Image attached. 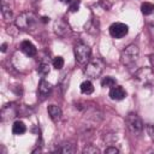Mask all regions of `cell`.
Returning <instances> with one entry per match:
<instances>
[{"label": "cell", "instance_id": "1", "mask_svg": "<svg viewBox=\"0 0 154 154\" xmlns=\"http://www.w3.org/2000/svg\"><path fill=\"white\" fill-rule=\"evenodd\" d=\"M40 22L38 17L34 12H23L16 18V26L22 30H32Z\"/></svg>", "mask_w": 154, "mask_h": 154}, {"label": "cell", "instance_id": "2", "mask_svg": "<svg viewBox=\"0 0 154 154\" xmlns=\"http://www.w3.org/2000/svg\"><path fill=\"white\" fill-rule=\"evenodd\" d=\"M140 55V49L136 45H129L128 47H125V49H123L122 54H120V60L123 63V65L125 66H131L132 64H135L138 59Z\"/></svg>", "mask_w": 154, "mask_h": 154}, {"label": "cell", "instance_id": "3", "mask_svg": "<svg viewBox=\"0 0 154 154\" xmlns=\"http://www.w3.org/2000/svg\"><path fill=\"white\" fill-rule=\"evenodd\" d=\"M125 124H126V128L130 131V134L134 136H138L143 130V123H142L141 118L134 112H131L126 116Z\"/></svg>", "mask_w": 154, "mask_h": 154}, {"label": "cell", "instance_id": "4", "mask_svg": "<svg viewBox=\"0 0 154 154\" xmlns=\"http://www.w3.org/2000/svg\"><path fill=\"white\" fill-rule=\"evenodd\" d=\"M103 63L102 60L100 59H94V60H89V63L87 64L85 69H84V72L88 77L90 78H96L99 77L102 71H103Z\"/></svg>", "mask_w": 154, "mask_h": 154}, {"label": "cell", "instance_id": "5", "mask_svg": "<svg viewBox=\"0 0 154 154\" xmlns=\"http://www.w3.org/2000/svg\"><path fill=\"white\" fill-rule=\"evenodd\" d=\"M90 55H91V51H90L89 46H87L84 43H78L75 46V57L79 64H82V65L88 64L90 60Z\"/></svg>", "mask_w": 154, "mask_h": 154}, {"label": "cell", "instance_id": "6", "mask_svg": "<svg viewBox=\"0 0 154 154\" xmlns=\"http://www.w3.org/2000/svg\"><path fill=\"white\" fill-rule=\"evenodd\" d=\"M135 79L142 84V85H148L152 83L153 78H154V72L150 67H141L140 70L136 71L135 73Z\"/></svg>", "mask_w": 154, "mask_h": 154}, {"label": "cell", "instance_id": "7", "mask_svg": "<svg viewBox=\"0 0 154 154\" xmlns=\"http://www.w3.org/2000/svg\"><path fill=\"white\" fill-rule=\"evenodd\" d=\"M129 31V28L124 23H113L109 26V34L113 38H122Z\"/></svg>", "mask_w": 154, "mask_h": 154}, {"label": "cell", "instance_id": "8", "mask_svg": "<svg viewBox=\"0 0 154 154\" xmlns=\"http://www.w3.org/2000/svg\"><path fill=\"white\" fill-rule=\"evenodd\" d=\"M19 112V108L18 106H16L14 103H8V105H5L1 109V119L2 120H7L10 118H13L18 114Z\"/></svg>", "mask_w": 154, "mask_h": 154}, {"label": "cell", "instance_id": "9", "mask_svg": "<svg viewBox=\"0 0 154 154\" xmlns=\"http://www.w3.org/2000/svg\"><path fill=\"white\" fill-rule=\"evenodd\" d=\"M52 91V85L51 83H48L46 79H41L40 81V84H38V89H37V95H38V99L41 101H43L45 99L48 97V95L51 94Z\"/></svg>", "mask_w": 154, "mask_h": 154}, {"label": "cell", "instance_id": "10", "mask_svg": "<svg viewBox=\"0 0 154 154\" xmlns=\"http://www.w3.org/2000/svg\"><path fill=\"white\" fill-rule=\"evenodd\" d=\"M54 31L59 36H66L71 30H70V26H69V24L66 22L59 19V20H57L54 23Z\"/></svg>", "mask_w": 154, "mask_h": 154}, {"label": "cell", "instance_id": "11", "mask_svg": "<svg viewBox=\"0 0 154 154\" xmlns=\"http://www.w3.org/2000/svg\"><path fill=\"white\" fill-rule=\"evenodd\" d=\"M12 8H13V0H1V14L5 19L12 18Z\"/></svg>", "mask_w": 154, "mask_h": 154}, {"label": "cell", "instance_id": "12", "mask_svg": "<svg viewBox=\"0 0 154 154\" xmlns=\"http://www.w3.org/2000/svg\"><path fill=\"white\" fill-rule=\"evenodd\" d=\"M125 96H126V91L120 85H113L111 88V90H109V97L112 100L119 101V100H123Z\"/></svg>", "mask_w": 154, "mask_h": 154}, {"label": "cell", "instance_id": "13", "mask_svg": "<svg viewBox=\"0 0 154 154\" xmlns=\"http://www.w3.org/2000/svg\"><path fill=\"white\" fill-rule=\"evenodd\" d=\"M20 49H22V52H23L25 55H28V57H34V55H36V53H37L36 47H35L30 41H23V42L20 43Z\"/></svg>", "mask_w": 154, "mask_h": 154}, {"label": "cell", "instance_id": "14", "mask_svg": "<svg viewBox=\"0 0 154 154\" xmlns=\"http://www.w3.org/2000/svg\"><path fill=\"white\" fill-rule=\"evenodd\" d=\"M47 111H48V114H49V117H51V119L53 122L60 120V118H61V109H60L59 106H57V105H49L47 107Z\"/></svg>", "mask_w": 154, "mask_h": 154}, {"label": "cell", "instance_id": "15", "mask_svg": "<svg viewBox=\"0 0 154 154\" xmlns=\"http://www.w3.org/2000/svg\"><path fill=\"white\" fill-rule=\"evenodd\" d=\"M84 28H85V31H88L89 34L95 35V34L99 32V23H97V20H95V19H90V20L85 24Z\"/></svg>", "mask_w": 154, "mask_h": 154}, {"label": "cell", "instance_id": "16", "mask_svg": "<svg viewBox=\"0 0 154 154\" xmlns=\"http://www.w3.org/2000/svg\"><path fill=\"white\" fill-rule=\"evenodd\" d=\"M25 131H26V126H25V124L23 122L17 120V122L13 123V125H12V132L14 135H22Z\"/></svg>", "mask_w": 154, "mask_h": 154}, {"label": "cell", "instance_id": "17", "mask_svg": "<svg viewBox=\"0 0 154 154\" xmlns=\"http://www.w3.org/2000/svg\"><path fill=\"white\" fill-rule=\"evenodd\" d=\"M79 88H81V91H82L83 94H87V95H89V94H91V93L94 91V85H93V83H91L90 81H84V82H82Z\"/></svg>", "mask_w": 154, "mask_h": 154}, {"label": "cell", "instance_id": "18", "mask_svg": "<svg viewBox=\"0 0 154 154\" xmlns=\"http://www.w3.org/2000/svg\"><path fill=\"white\" fill-rule=\"evenodd\" d=\"M141 11H142V13H143L144 16H149V14H152V13L154 12V4L148 2V1L143 2V4L141 5Z\"/></svg>", "mask_w": 154, "mask_h": 154}, {"label": "cell", "instance_id": "19", "mask_svg": "<svg viewBox=\"0 0 154 154\" xmlns=\"http://www.w3.org/2000/svg\"><path fill=\"white\" fill-rule=\"evenodd\" d=\"M75 150H76V148H75V146L73 144H71V143H63L61 144V147H59L58 149H57V152H60V153H75Z\"/></svg>", "mask_w": 154, "mask_h": 154}, {"label": "cell", "instance_id": "20", "mask_svg": "<svg viewBox=\"0 0 154 154\" xmlns=\"http://www.w3.org/2000/svg\"><path fill=\"white\" fill-rule=\"evenodd\" d=\"M101 85H102L103 88H112L113 85H116V79H114L113 77L107 76V77H105V78L101 81Z\"/></svg>", "mask_w": 154, "mask_h": 154}, {"label": "cell", "instance_id": "21", "mask_svg": "<svg viewBox=\"0 0 154 154\" xmlns=\"http://www.w3.org/2000/svg\"><path fill=\"white\" fill-rule=\"evenodd\" d=\"M37 71H38L40 75L46 76L47 73H49V64H47V63H42V64H40Z\"/></svg>", "mask_w": 154, "mask_h": 154}, {"label": "cell", "instance_id": "22", "mask_svg": "<svg viewBox=\"0 0 154 154\" xmlns=\"http://www.w3.org/2000/svg\"><path fill=\"white\" fill-rule=\"evenodd\" d=\"M63 66H64V59L61 57H55L53 59V67L57 70H60L63 69Z\"/></svg>", "mask_w": 154, "mask_h": 154}, {"label": "cell", "instance_id": "23", "mask_svg": "<svg viewBox=\"0 0 154 154\" xmlns=\"http://www.w3.org/2000/svg\"><path fill=\"white\" fill-rule=\"evenodd\" d=\"M146 130H147V134L149 135V137L152 138V141H154V124H147Z\"/></svg>", "mask_w": 154, "mask_h": 154}, {"label": "cell", "instance_id": "24", "mask_svg": "<svg viewBox=\"0 0 154 154\" xmlns=\"http://www.w3.org/2000/svg\"><path fill=\"white\" fill-rule=\"evenodd\" d=\"M100 5H101V7H102L103 10H106V11H108V10L111 8V6H112V4H111L108 0H100Z\"/></svg>", "mask_w": 154, "mask_h": 154}, {"label": "cell", "instance_id": "25", "mask_svg": "<svg viewBox=\"0 0 154 154\" xmlns=\"http://www.w3.org/2000/svg\"><path fill=\"white\" fill-rule=\"evenodd\" d=\"M83 153H99V149L93 146H88L83 149Z\"/></svg>", "mask_w": 154, "mask_h": 154}, {"label": "cell", "instance_id": "26", "mask_svg": "<svg viewBox=\"0 0 154 154\" xmlns=\"http://www.w3.org/2000/svg\"><path fill=\"white\" fill-rule=\"evenodd\" d=\"M78 7H79V1L77 0V1H75V2L70 6V11H71V12H76V11H78Z\"/></svg>", "mask_w": 154, "mask_h": 154}, {"label": "cell", "instance_id": "27", "mask_svg": "<svg viewBox=\"0 0 154 154\" xmlns=\"http://www.w3.org/2000/svg\"><path fill=\"white\" fill-rule=\"evenodd\" d=\"M119 150L116 148V147H109V148H107L106 150H105V153H107V154H116V153H118Z\"/></svg>", "mask_w": 154, "mask_h": 154}, {"label": "cell", "instance_id": "28", "mask_svg": "<svg viewBox=\"0 0 154 154\" xmlns=\"http://www.w3.org/2000/svg\"><path fill=\"white\" fill-rule=\"evenodd\" d=\"M149 61H150L152 66L154 67V54H150V55H149Z\"/></svg>", "mask_w": 154, "mask_h": 154}, {"label": "cell", "instance_id": "29", "mask_svg": "<svg viewBox=\"0 0 154 154\" xmlns=\"http://www.w3.org/2000/svg\"><path fill=\"white\" fill-rule=\"evenodd\" d=\"M6 48H7V45L6 43H2L1 45V52H6Z\"/></svg>", "mask_w": 154, "mask_h": 154}, {"label": "cell", "instance_id": "30", "mask_svg": "<svg viewBox=\"0 0 154 154\" xmlns=\"http://www.w3.org/2000/svg\"><path fill=\"white\" fill-rule=\"evenodd\" d=\"M41 19H42V23H47V22L49 20V18H48V17H42Z\"/></svg>", "mask_w": 154, "mask_h": 154}, {"label": "cell", "instance_id": "31", "mask_svg": "<svg viewBox=\"0 0 154 154\" xmlns=\"http://www.w3.org/2000/svg\"><path fill=\"white\" fill-rule=\"evenodd\" d=\"M60 1H61V2H65V4H67V2H70L71 0H60Z\"/></svg>", "mask_w": 154, "mask_h": 154}]
</instances>
